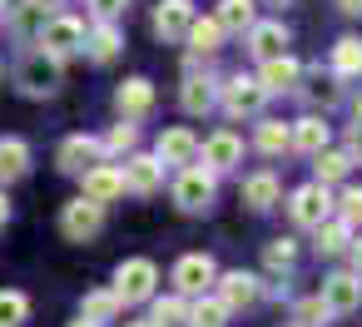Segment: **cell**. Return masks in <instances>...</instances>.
I'll return each mask as SVG.
<instances>
[{"label": "cell", "instance_id": "obj_9", "mask_svg": "<svg viewBox=\"0 0 362 327\" xmlns=\"http://www.w3.org/2000/svg\"><path fill=\"white\" fill-rule=\"evenodd\" d=\"M119 169H124V194H134V198H154V194L164 189V164H159L154 154L129 149Z\"/></svg>", "mask_w": 362, "mask_h": 327}, {"label": "cell", "instance_id": "obj_24", "mask_svg": "<svg viewBox=\"0 0 362 327\" xmlns=\"http://www.w3.org/2000/svg\"><path fill=\"white\" fill-rule=\"evenodd\" d=\"M347 243H352V223L337 218V213H327V218L313 228V253H317V258H342Z\"/></svg>", "mask_w": 362, "mask_h": 327}, {"label": "cell", "instance_id": "obj_1", "mask_svg": "<svg viewBox=\"0 0 362 327\" xmlns=\"http://www.w3.org/2000/svg\"><path fill=\"white\" fill-rule=\"evenodd\" d=\"M268 100H273V95L263 90V80H258V75H243V70L218 85V109H223L228 119H258Z\"/></svg>", "mask_w": 362, "mask_h": 327}, {"label": "cell", "instance_id": "obj_45", "mask_svg": "<svg viewBox=\"0 0 362 327\" xmlns=\"http://www.w3.org/2000/svg\"><path fill=\"white\" fill-rule=\"evenodd\" d=\"M70 327H100V322H90V317H75V322H70Z\"/></svg>", "mask_w": 362, "mask_h": 327}, {"label": "cell", "instance_id": "obj_16", "mask_svg": "<svg viewBox=\"0 0 362 327\" xmlns=\"http://www.w3.org/2000/svg\"><path fill=\"white\" fill-rule=\"evenodd\" d=\"M179 109H184L189 119H204V114H214V109H218V80H214V75H199V70H189V80L179 85Z\"/></svg>", "mask_w": 362, "mask_h": 327}, {"label": "cell", "instance_id": "obj_44", "mask_svg": "<svg viewBox=\"0 0 362 327\" xmlns=\"http://www.w3.org/2000/svg\"><path fill=\"white\" fill-rule=\"evenodd\" d=\"M11 223V198H6V189H0V228Z\"/></svg>", "mask_w": 362, "mask_h": 327}, {"label": "cell", "instance_id": "obj_11", "mask_svg": "<svg viewBox=\"0 0 362 327\" xmlns=\"http://www.w3.org/2000/svg\"><path fill=\"white\" fill-rule=\"evenodd\" d=\"M322 302H327V312L332 317H347V312H357L362 307V278L352 273V268H337V273H327L322 278V292H317Z\"/></svg>", "mask_w": 362, "mask_h": 327}, {"label": "cell", "instance_id": "obj_28", "mask_svg": "<svg viewBox=\"0 0 362 327\" xmlns=\"http://www.w3.org/2000/svg\"><path fill=\"white\" fill-rule=\"evenodd\" d=\"M30 174V144L25 139H0V189H6V184H21Z\"/></svg>", "mask_w": 362, "mask_h": 327}, {"label": "cell", "instance_id": "obj_27", "mask_svg": "<svg viewBox=\"0 0 362 327\" xmlns=\"http://www.w3.org/2000/svg\"><path fill=\"white\" fill-rule=\"evenodd\" d=\"M228 302L209 287V292H199V297H189V312H184V327H228Z\"/></svg>", "mask_w": 362, "mask_h": 327}, {"label": "cell", "instance_id": "obj_21", "mask_svg": "<svg viewBox=\"0 0 362 327\" xmlns=\"http://www.w3.org/2000/svg\"><path fill=\"white\" fill-rule=\"evenodd\" d=\"M95 159H105V139H95V134H70L60 144V154H55L60 174H85Z\"/></svg>", "mask_w": 362, "mask_h": 327}, {"label": "cell", "instance_id": "obj_47", "mask_svg": "<svg viewBox=\"0 0 362 327\" xmlns=\"http://www.w3.org/2000/svg\"><path fill=\"white\" fill-rule=\"evenodd\" d=\"M40 6H45V11H55V6H65V0H40Z\"/></svg>", "mask_w": 362, "mask_h": 327}, {"label": "cell", "instance_id": "obj_4", "mask_svg": "<svg viewBox=\"0 0 362 327\" xmlns=\"http://www.w3.org/2000/svg\"><path fill=\"white\" fill-rule=\"evenodd\" d=\"M35 45L45 50V55H55V60H70V55H80V45H85V20H75V16H45L40 20V30H35Z\"/></svg>", "mask_w": 362, "mask_h": 327}, {"label": "cell", "instance_id": "obj_23", "mask_svg": "<svg viewBox=\"0 0 362 327\" xmlns=\"http://www.w3.org/2000/svg\"><path fill=\"white\" fill-rule=\"evenodd\" d=\"M223 40H228V35H223V25H218L214 16H194V20H189V35H184V45H189V55H194V60H209V55H218V50H223Z\"/></svg>", "mask_w": 362, "mask_h": 327}, {"label": "cell", "instance_id": "obj_30", "mask_svg": "<svg viewBox=\"0 0 362 327\" xmlns=\"http://www.w3.org/2000/svg\"><path fill=\"white\" fill-rule=\"evenodd\" d=\"M214 20L223 25V35H243V30L258 20V0H218Z\"/></svg>", "mask_w": 362, "mask_h": 327}, {"label": "cell", "instance_id": "obj_38", "mask_svg": "<svg viewBox=\"0 0 362 327\" xmlns=\"http://www.w3.org/2000/svg\"><path fill=\"white\" fill-rule=\"evenodd\" d=\"M332 312H327V302L313 292V297H303V302H293V327H322Z\"/></svg>", "mask_w": 362, "mask_h": 327}, {"label": "cell", "instance_id": "obj_43", "mask_svg": "<svg viewBox=\"0 0 362 327\" xmlns=\"http://www.w3.org/2000/svg\"><path fill=\"white\" fill-rule=\"evenodd\" d=\"M337 11L342 16H362V0H337Z\"/></svg>", "mask_w": 362, "mask_h": 327}, {"label": "cell", "instance_id": "obj_12", "mask_svg": "<svg viewBox=\"0 0 362 327\" xmlns=\"http://www.w3.org/2000/svg\"><path fill=\"white\" fill-rule=\"evenodd\" d=\"M199 159H204L209 174H233V169L243 164V139H238L233 129H214V134L199 144Z\"/></svg>", "mask_w": 362, "mask_h": 327}, {"label": "cell", "instance_id": "obj_15", "mask_svg": "<svg viewBox=\"0 0 362 327\" xmlns=\"http://www.w3.org/2000/svg\"><path fill=\"white\" fill-rule=\"evenodd\" d=\"M288 40H293V35H288V25H283V20H253V25L243 30V50H248L258 65H263V60H273V55H283V50H288Z\"/></svg>", "mask_w": 362, "mask_h": 327}, {"label": "cell", "instance_id": "obj_32", "mask_svg": "<svg viewBox=\"0 0 362 327\" xmlns=\"http://www.w3.org/2000/svg\"><path fill=\"white\" fill-rule=\"evenodd\" d=\"M119 312H124V302L115 297V287H95V292H85V297H80V317L100 322V327H105V322H115Z\"/></svg>", "mask_w": 362, "mask_h": 327}, {"label": "cell", "instance_id": "obj_5", "mask_svg": "<svg viewBox=\"0 0 362 327\" xmlns=\"http://www.w3.org/2000/svg\"><path fill=\"white\" fill-rule=\"evenodd\" d=\"M154 287H159V268H154V258H124V263L115 268V297H119L124 307L149 302Z\"/></svg>", "mask_w": 362, "mask_h": 327}, {"label": "cell", "instance_id": "obj_13", "mask_svg": "<svg viewBox=\"0 0 362 327\" xmlns=\"http://www.w3.org/2000/svg\"><path fill=\"white\" fill-rule=\"evenodd\" d=\"M80 179V194L85 198H95V203H115L119 194H124V169L119 164H110V159H95L85 174H75Z\"/></svg>", "mask_w": 362, "mask_h": 327}, {"label": "cell", "instance_id": "obj_17", "mask_svg": "<svg viewBox=\"0 0 362 327\" xmlns=\"http://www.w3.org/2000/svg\"><path fill=\"white\" fill-rule=\"evenodd\" d=\"M322 144H332V124H327L317 109H308L303 119H293V124H288V149H293V154L313 159Z\"/></svg>", "mask_w": 362, "mask_h": 327}, {"label": "cell", "instance_id": "obj_31", "mask_svg": "<svg viewBox=\"0 0 362 327\" xmlns=\"http://www.w3.org/2000/svg\"><path fill=\"white\" fill-rule=\"evenodd\" d=\"M347 169H352V159H347V149H332V144H322L317 154H313V179L317 184H342L347 179Z\"/></svg>", "mask_w": 362, "mask_h": 327}, {"label": "cell", "instance_id": "obj_7", "mask_svg": "<svg viewBox=\"0 0 362 327\" xmlns=\"http://www.w3.org/2000/svg\"><path fill=\"white\" fill-rule=\"evenodd\" d=\"M105 228V203H95V198H70L65 208H60V233L70 238V243H90L95 233Z\"/></svg>", "mask_w": 362, "mask_h": 327}, {"label": "cell", "instance_id": "obj_35", "mask_svg": "<svg viewBox=\"0 0 362 327\" xmlns=\"http://www.w3.org/2000/svg\"><path fill=\"white\" fill-rule=\"evenodd\" d=\"M184 312H189V297L184 292H169V297H154L149 322L154 327H184Z\"/></svg>", "mask_w": 362, "mask_h": 327}, {"label": "cell", "instance_id": "obj_49", "mask_svg": "<svg viewBox=\"0 0 362 327\" xmlns=\"http://www.w3.org/2000/svg\"><path fill=\"white\" fill-rule=\"evenodd\" d=\"M352 114H357V119H362V95H357V105H352Z\"/></svg>", "mask_w": 362, "mask_h": 327}, {"label": "cell", "instance_id": "obj_29", "mask_svg": "<svg viewBox=\"0 0 362 327\" xmlns=\"http://www.w3.org/2000/svg\"><path fill=\"white\" fill-rule=\"evenodd\" d=\"M327 70H332L337 80H362V35H342V40L332 45Z\"/></svg>", "mask_w": 362, "mask_h": 327}, {"label": "cell", "instance_id": "obj_26", "mask_svg": "<svg viewBox=\"0 0 362 327\" xmlns=\"http://www.w3.org/2000/svg\"><path fill=\"white\" fill-rule=\"evenodd\" d=\"M243 203H248L253 213H268L273 203H283V184H278V174H273V169L248 174V179H243Z\"/></svg>", "mask_w": 362, "mask_h": 327}, {"label": "cell", "instance_id": "obj_50", "mask_svg": "<svg viewBox=\"0 0 362 327\" xmlns=\"http://www.w3.org/2000/svg\"><path fill=\"white\" fill-rule=\"evenodd\" d=\"M0 6H6V11H11V6H16V0H0Z\"/></svg>", "mask_w": 362, "mask_h": 327}, {"label": "cell", "instance_id": "obj_10", "mask_svg": "<svg viewBox=\"0 0 362 327\" xmlns=\"http://www.w3.org/2000/svg\"><path fill=\"white\" fill-rule=\"evenodd\" d=\"M214 278H218V263H214L209 253H184V258L174 263V273H169L174 292H184V297L209 292V287H214Z\"/></svg>", "mask_w": 362, "mask_h": 327}, {"label": "cell", "instance_id": "obj_37", "mask_svg": "<svg viewBox=\"0 0 362 327\" xmlns=\"http://www.w3.org/2000/svg\"><path fill=\"white\" fill-rule=\"evenodd\" d=\"M129 149H139V124H134V119H119V124L105 134V154H119V159H124Z\"/></svg>", "mask_w": 362, "mask_h": 327}, {"label": "cell", "instance_id": "obj_39", "mask_svg": "<svg viewBox=\"0 0 362 327\" xmlns=\"http://www.w3.org/2000/svg\"><path fill=\"white\" fill-rule=\"evenodd\" d=\"M332 213H337V218H347V223L357 228V223H362V184H347V189L332 198Z\"/></svg>", "mask_w": 362, "mask_h": 327}, {"label": "cell", "instance_id": "obj_6", "mask_svg": "<svg viewBox=\"0 0 362 327\" xmlns=\"http://www.w3.org/2000/svg\"><path fill=\"white\" fill-rule=\"evenodd\" d=\"M332 213V189L327 184H298L293 194H288V218L298 223V228H317L322 218Z\"/></svg>", "mask_w": 362, "mask_h": 327}, {"label": "cell", "instance_id": "obj_42", "mask_svg": "<svg viewBox=\"0 0 362 327\" xmlns=\"http://www.w3.org/2000/svg\"><path fill=\"white\" fill-rule=\"evenodd\" d=\"M347 253H352V273L362 278V238H352V243H347Z\"/></svg>", "mask_w": 362, "mask_h": 327}, {"label": "cell", "instance_id": "obj_46", "mask_svg": "<svg viewBox=\"0 0 362 327\" xmlns=\"http://www.w3.org/2000/svg\"><path fill=\"white\" fill-rule=\"evenodd\" d=\"M258 6H293V0H258Z\"/></svg>", "mask_w": 362, "mask_h": 327}, {"label": "cell", "instance_id": "obj_34", "mask_svg": "<svg viewBox=\"0 0 362 327\" xmlns=\"http://www.w3.org/2000/svg\"><path fill=\"white\" fill-rule=\"evenodd\" d=\"M263 268H268L273 278H288V273L298 268V238H273V243L263 248Z\"/></svg>", "mask_w": 362, "mask_h": 327}, {"label": "cell", "instance_id": "obj_14", "mask_svg": "<svg viewBox=\"0 0 362 327\" xmlns=\"http://www.w3.org/2000/svg\"><path fill=\"white\" fill-rule=\"evenodd\" d=\"M154 159H159L164 169H184V164H194V159H199V134L184 129V124H169V129L154 139Z\"/></svg>", "mask_w": 362, "mask_h": 327}, {"label": "cell", "instance_id": "obj_18", "mask_svg": "<svg viewBox=\"0 0 362 327\" xmlns=\"http://www.w3.org/2000/svg\"><path fill=\"white\" fill-rule=\"evenodd\" d=\"M189 20H194V0H159L154 6V35L164 45H184Z\"/></svg>", "mask_w": 362, "mask_h": 327}, {"label": "cell", "instance_id": "obj_25", "mask_svg": "<svg viewBox=\"0 0 362 327\" xmlns=\"http://www.w3.org/2000/svg\"><path fill=\"white\" fill-rule=\"evenodd\" d=\"M95 65H110L119 50H124V35H119V25L115 20H95V30H85V45H80Z\"/></svg>", "mask_w": 362, "mask_h": 327}, {"label": "cell", "instance_id": "obj_48", "mask_svg": "<svg viewBox=\"0 0 362 327\" xmlns=\"http://www.w3.org/2000/svg\"><path fill=\"white\" fill-rule=\"evenodd\" d=\"M124 327H154V322H149V317H144V322H124Z\"/></svg>", "mask_w": 362, "mask_h": 327}, {"label": "cell", "instance_id": "obj_40", "mask_svg": "<svg viewBox=\"0 0 362 327\" xmlns=\"http://www.w3.org/2000/svg\"><path fill=\"white\" fill-rule=\"evenodd\" d=\"M85 6H90V16H95V20H124L129 0H85Z\"/></svg>", "mask_w": 362, "mask_h": 327}, {"label": "cell", "instance_id": "obj_19", "mask_svg": "<svg viewBox=\"0 0 362 327\" xmlns=\"http://www.w3.org/2000/svg\"><path fill=\"white\" fill-rule=\"evenodd\" d=\"M293 95H298L308 109H322V114H327V109H337V105H342V80H337L332 70H327V75H322V70H313L308 80H298V90H293Z\"/></svg>", "mask_w": 362, "mask_h": 327}, {"label": "cell", "instance_id": "obj_41", "mask_svg": "<svg viewBox=\"0 0 362 327\" xmlns=\"http://www.w3.org/2000/svg\"><path fill=\"white\" fill-rule=\"evenodd\" d=\"M342 149H347V159H352V164H362V119L347 129V144H342Z\"/></svg>", "mask_w": 362, "mask_h": 327}, {"label": "cell", "instance_id": "obj_2", "mask_svg": "<svg viewBox=\"0 0 362 327\" xmlns=\"http://www.w3.org/2000/svg\"><path fill=\"white\" fill-rule=\"evenodd\" d=\"M174 203H179V213H214V203H218V174H209L204 164H184L179 169V179H174Z\"/></svg>", "mask_w": 362, "mask_h": 327}, {"label": "cell", "instance_id": "obj_8", "mask_svg": "<svg viewBox=\"0 0 362 327\" xmlns=\"http://www.w3.org/2000/svg\"><path fill=\"white\" fill-rule=\"evenodd\" d=\"M214 292L228 302V312H248V307H258L263 302V278L258 273H243V268H233V273H218L214 278Z\"/></svg>", "mask_w": 362, "mask_h": 327}, {"label": "cell", "instance_id": "obj_22", "mask_svg": "<svg viewBox=\"0 0 362 327\" xmlns=\"http://www.w3.org/2000/svg\"><path fill=\"white\" fill-rule=\"evenodd\" d=\"M258 80H263V90H268V95H293V90H298V80H303V65L283 50V55H273V60H263V65H258Z\"/></svg>", "mask_w": 362, "mask_h": 327}, {"label": "cell", "instance_id": "obj_20", "mask_svg": "<svg viewBox=\"0 0 362 327\" xmlns=\"http://www.w3.org/2000/svg\"><path fill=\"white\" fill-rule=\"evenodd\" d=\"M115 109H119V119H149V109H154V85L144 80V75H129L119 90H115Z\"/></svg>", "mask_w": 362, "mask_h": 327}, {"label": "cell", "instance_id": "obj_36", "mask_svg": "<svg viewBox=\"0 0 362 327\" xmlns=\"http://www.w3.org/2000/svg\"><path fill=\"white\" fill-rule=\"evenodd\" d=\"M30 317V297L16 287H0V327H25Z\"/></svg>", "mask_w": 362, "mask_h": 327}, {"label": "cell", "instance_id": "obj_3", "mask_svg": "<svg viewBox=\"0 0 362 327\" xmlns=\"http://www.w3.org/2000/svg\"><path fill=\"white\" fill-rule=\"evenodd\" d=\"M16 90H21V95H30V100H50V95L60 90V60H55V55H45L40 45H35V50H25V55L16 60Z\"/></svg>", "mask_w": 362, "mask_h": 327}, {"label": "cell", "instance_id": "obj_33", "mask_svg": "<svg viewBox=\"0 0 362 327\" xmlns=\"http://www.w3.org/2000/svg\"><path fill=\"white\" fill-rule=\"evenodd\" d=\"M253 149H258V154H268V159L288 154V124H283V119H263V114H258V129H253Z\"/></svg>", "mask_w": 362, "mask_h": 327}]
</instances>
